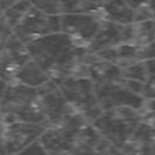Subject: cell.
I'll list each match as a JSON object with an SVG mask.
<instances>
[{"instance_id":"obj_17","label":"cell","mask_w":155,"mask_h":155,"mask_svg":"<svg viewBox=\"0 0 155 155\" xmlns=\"http://www.w3.org/2000/svg\"><path fill=\"white\" fill-rule=\"evenodd\" d=\"M103 1H62V15L64 14H90L99 15Z\"/></svg>"},{"instance_id":"obj_9","label":"cell","mask_w":155,"mask_h":155,"mask_svg":"<svg viewBox=\"0 0 155 155\" xmlns=\"http://www.w3.org/2000/svg\"><path fill=\"white\" fill-rule=\"evenodd\" d=\"M101 22L103 19L99 15L64 14L61 15V33L86 49L99 31Z\"/></svg>"},{"instance_id":"obj_8","label":"cell","mask_w":155,"mask_h":155,"mask_svg":"<svg viewBox=\"0 0 155 155\" xmlns=\"http://www.w3.org/2000/svg\"><path fill=\"white\" fill-rule=\"evenodd\" d=\"M38 92L46 118L47 128L62 125L76 113L65 101L58 85L53 81H49L48 83L38 87Z\"/></svg>"},{"instance_id":"obj_5","label":"cell","mask_w":155,"mask_h":155,"mask_svg":"<svg viewBox=\"0 0 155 155\" xmlns=\"http://www.w3.org/2000/svg\"><path fill=\"white\" fill-rule=\"evenodd\" d=\"M56 84L72 110L86 121L92 124L101 114L103 111L96 97L94 84L89 77H67Z\"/></svg>"},{"instance_id":"obj_23","label":"cell","mask_w":155,"mask_h":155,"mask_svg":"<svg viewBox=\"0 0 155 155\" xmlns=\"http://www.w3.org/2000/svg\"><path fill=\"white\" fill-rule=\"evenodd\" d=\"M142 98L145 101H152L155 99V75L148 76L146 83L143 84L142 90Z\"/></svg>"},{"instance_id":"obj_3","label":"cell","mask_w":155,"mask_h":155,"mask_svg":"<svg viewBox=\"0 0 155 155\" xmlns=\"http://www.w3.org/2000/svg\"><path fill=\"white\" fill-rule=\"evenodd\" d=\"M0 116L4 124L23 121L47 128L38 89L16 82L6 85L0 103Z\"/></svg>"},{"instance_id":"obj_10","label":"cell","mask_w":155,"mask_h":155,"mask_svg":"<svg viewBox=\"0 0 155 155\" xmlns=\"http://www.w3.org/2000/svg\"><path fill=\"white\" fill-rule=\"evenodd\" d=\"M46 127L23 121L5 124V152L6 155H16L31 145L40 141Z\"/></svg>"},{"instance_id":"obj_11","label":"cell","mask_w":155,"mask_h":155,"mask_svg":"<svg viewBox=\"0 0 155 155\" xmlns=\"http://www.w3.org/2000/svg\"><path fill=\"white\" fill-rule=\"evenodd\" d=\"M29 55L27 51L26 45L13 34L7 40L4 53L0 61V79L6 84L13 83L16 74L26 63L29 61Z\"/></svg>"},{"instance_id":"obj_30","label":"cell","mask_w":155,"mask_h":155,"mask_svg":"<svg viewBox=\"0 0 155 155\" xmlns=\"http://www.w3.org/2000/svg\"><path fill=\"white\" fill-rule=\"evenodd\" d=\"M2 16V11H1V8H0V18Z\"/></svg>"},{"instance_id":"obj_32","label":"cell","mask_w":155,"mask_h":155,"mask_svg":"<svg viewBox=\"0 0 155 155\" xmlns=\"http://www.w3.org/2000/svg\"><path fill=\"white\" fill-rule=\"evenodd\" d=\"M0 121H2V120H1V116H0Z\"/></svg>"},{"instance_id":"obj_13","label":"cell","mask_w":155,"mask_h":155,"mask_svg":"<svg viewBox=\"0 0 155 155\" xmlns=\"http://www.w3.org/2000/svg\"><path fill=\"white\" fill-rule=\"evenodd\" d=\"M120 149L128 155H155V127L142 121L132 139Z\"/></svg>"},{"instance_id":"obj_15","label":"cell","mask_w":155,"mask_h":155,"mask_svg":"<svg viewBox=\"0 0 155 155\" xmlns=\"http://www.w3.org/2000/svg\"><path fill=\"white\" fill-rule=\"evenodd\" d=\"M49 81H51V79L46 74V71L41 69L40 65H38L31 58L21 69L19 70V72L15 76V79H14V82H16V83L31 86L34 89H38L40 86H42L43 84L48 83Z\"/></svg>"},{"instance_id":"obj_29","label":"cell","mask_w":155,"mask_h":155,"mask_svg":"<svg viewBox=\"0 0 155 155\" xmlns=\"http://www.w3.org/2000/svg\"><path fill=\"white\" fill-rule=\"evenodd\" d=\"M99 155H110V153H109V147L106 148V149H105V150H104L103 153H101Z\"/></svg>"},{"instance_id":"obj_22","label":"cell","mask_w":155,"mask_h":155,"mask_svg":"<svg viewBox=\"0 0 155 155\" xmlns=\"http://www.w3.org/2000/svg\"><path fill=\"white\" fill-rule=\"evenodd\" d=\"M12 35H13V29L8 26V23L4 19V16H1L0 18V61H1V56L4 53L5 45Z\"/></svg>"},{"instance_id":"obj_33","label":"cell","mask_w":155,"mask_h":155,"mask_svg":"<svg viewBox=\"0 0 155 155\" xmlns=\"http://www.w3.org/2000/svg\"><path fill=\"white\" fill-rule=\"evenodd\" d=\"M154 22H155V21H154Z\"/></svg>"},{"instance_id":"obj_4","label":"cell","mask_w":155,"mask_h":155,"mask_svg":"<svg viewBox=\"0 0 155 155\" xmlns=\"http://www.w3.org/2000/svg\"><path fill=\"white\" fill-rule=\"evenodd\" d=\"M141 123L142 117L139 111L131 107H117L103 111L92 126L109 146L120 149L132 139Z\"/></svg>"},{"instance_id":"obj_14","label":"cell","mask_w":155,"mask_h":155,"mask_svg":"<svg viewBox=\"0 0 155 155\" xmlns=\"http://www.w3.org/2000/svg\"><path fill=\"white\" fill-rule=\"evenodd\" d=\"M101 18L119 26L134 22V9L131 1H103Z\"/></svg>"},{"instance_id":"obj_12","label":"cell","mask_w":155,"mask_h":155,"mask_svg":"<svg viewBox=\"0 0 155 155\" xmlns=\"http://www.w3.org/2000/svg\"><path fill=\"white\" fill-rule=\"evenodd\" d=\"M131 42V25L119 26L103 20L98 33L87 46L89 54H98L104 50L114 48L120 45H130Z\"/></svg>"},{"instance_id":"obj_27","label":"cell","mask_w":155,"mask_h":155,"mask_svg":"<svg viewBox=\"0 0 155 155\" xmlns=\"http://www.w3.org/2000/svg\"><path fill=\"white\" fill-rule=\"evenodd\" d=\"M6 83L0 79V103H1V99H2V96H4V92H5V89H6Z\"/></svg>"},{"instance_id":"obj_18","label":"cell","mask_w":155,"mask_h":155,"mask_svg":"<svg viewBox=\"0 0 155 155\" xmlns=\"http://www.w3.org/2000/svg\"><path fill=\"white\" fill-rule=\"evenodd\" d=\"M31 7H33V2L31 1H14L13 5L2 13V16L8 23V26L12 29H14L21 22V20L26 16Z\"/></svg>"},{"instance_id":"obj_28","label":"cell","mask_w":155,"mask_h":155,"mask_svg":"<svg viewBox=\"0 0 155 155\" xmlns=\"http://www.w3.org/2000/svg\"><path fill=\"white\" fill-rule=\"evenodd\" d=\"M149 7H150V11H152L153 21H155V1H149Z\"/></svg>"},{"instance_id":"obj_21","label":"cell","mask_w":155,"mask_h":155,"mask_svg":"<svg viewBox=\"0 0 155 155\" xmlns=\"http://www.w3.org/2000/svg\"><path fill=\"white\" fill-rule=\"evenodd\" d=\"M132 2L134 9V22H145V21H153L152 11L149 7V1L147 2Z\"/></svg>"},{"instance_id":"obj_6","label":"cell","mask_w":155,"mask_h":155,"mask_svg":"<svg viewBox=\"0 0 155 155\" xmlns=\"http://www.w3.org/2000/svg\"><path fill=\"white\" fill-rule=\"evenodd\" d=\"M94 92L101 111L117 107H131L141 111L145 104V99L141 96L127 87L124 77L94 84Z\"/></svg>"},{"instance_id":"obj_7","label":"cell","mask_w":155,"mask_h":155,"mask_svg":"<svg viewBox=\"0 0 155 155\" xmlns=\"http://www.w3.org/2000/svg\"><path fill=\"white\" fill-rule=\"evenodd\" d=\"M56 33H61V16L46 15L34 4L21 22L13 29V34L23 45Z\"/></svg>"},{"instance_id":"obj_25","label":"cell","mask_w":155,"mask_h":155,"mask_svg":"<svg viewBox=\"0 0 155 155\" xmlns=\"http://www.w3.org/2000/svg\"><path fill=\"white\" fill-rule=\"evenodd\" d=\"M0 153L5 152V124L0 121Z\"/></svg>"},{"instance_id":"obj_31","label":"cell","mask_w":155,"mask_h":155,"mask_svg":"<svg viewBox=\"0 0 155 155\" xmlns=\"http://www.w3.org/2000/svg\"><path fill=\"white\" fill-rule=\"evenodd\" d=\"M0 155H6V153H0Z\"/></svg>"},{"instance_id":"obj_24","label":"cell","mask_w":155,"mask_h":155,"mask_svg":"<svg viewBox=\"0 0 155 155\" xmlns=\"http://www.w3.org/2000/svg\"><path fill=\"white\" fill-rule=\"evenodd\" d=\"M16 155H48L45 147L42 146V143L40 141H36L35 143L31 145L29 147L23 149L22 152H20Z\"/></svg>"},{"instance_id":"obj_16","label":"cell","mask_w":155,"mask_h":155,"mask_svg":"<svg viewBox=\"0 0 155 155\" xmlns=\"http://www.w3.org/2000/svg\"><path fill=\"white\" fill-rule=\"evenodd\" d=\"M155 42V22L145 21L131 25V42L135 47H143Z\"/></svg>"},{"instance_id":"obj_19","label":"cell","mask_w":155,"mask_h":155,"mask_svg":"<svg viewBox=\"0 0 155 155\" xmlns=\"http://www.w3.org/2000/svg\"><path fill=\"white\" fill-rule=\"evenodd\" d=\"M120 70H121V76L126 81L135 82L139 84H145L147 81V72H146V68H145L143 62L135 63V64H132L127 68Z\"/></svg>"},{"instance_id":"obj_2","label":"cell","mask_w":155,"mask_h":155,"mask_svg":"<svg viewBox=\"0 0 155 155\" xmlns=\"http://www.w3.org/2000/svg\"><path fill=\"white\" fill-rule=\"evenodd\" d=\"M40 142L48 155H99L109 147L92 124L78 113L57 127L47 128Z\"/></svg>"},{"instance_id":"obj_20","label":"cell","mask_w":155,"mask_h":155,"mask_svg":"<svg viewBox=\"0 0 155 155\" xmlns=\"http://www.w3.org/2000/svg\"><path fill=\"white\" fill-rule=\"evenodd\" d=\"M34 6L49 16H61L62 15V1H53V0H47V1H39V2H33Z\"/></svg>"},{"instance_id":"obj_1","label":"cell","mask_w":155,"mask_h":155,"mask_svg":"<svg viewBox=\"0 0 155 155\" xmlns=\"http://www.w3.org/2000/svg\"><path fill=\"white\" fill-rule=\"evenodd\" d=\"M26 48L31 60L55 83L72 76L87 77L84 64L86 49L77 46L63 33L35 40L26 45Z\"/></svg>"},{"instance_id":"obj_26","label":"cell","mask_w":155,"mask_h":155,"mask_svg":"<svg viewBox=\"0 0 155 155\" xmlns=\"http://www.w3.org/2000/svg\"><path fill=\"white\" fill-rule=\"evenodd\" d=\"M109 153L110 155H128L127 153H125L124 150H121V149L117 147H113V146H109Z\"/></svg>"}]
</instances>
